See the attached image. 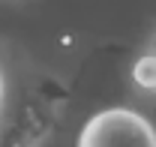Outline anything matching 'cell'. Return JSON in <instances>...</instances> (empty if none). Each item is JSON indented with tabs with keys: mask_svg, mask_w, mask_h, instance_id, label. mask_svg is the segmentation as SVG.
Masks as SVG:
<instances>
[{
	"mask_svg": "<svg viewBox=\"0 0 156 147\" xmlns=\"http://www.w3.org/2000/svg\"><path fill=\"white\" fill-rule=\"evenodd\" d=\"M75 147H156V126L135 108H102L81 126Z\"/></svg>",
	"mask_w": 156,
	"mask_h": 147,
	"instance_id": "1",
	"label": "cell"
},
{
	"mask_svg": "<svg viewBox=\"0 0 156 147\" xmlns=\"http://www.w3.org/2000/svg\"><path fill=\"white\" fill-rule=\"evenodd\" d=\"M147 48H150V51H156V30H153V36H150V42H147Z\"/></svg>",
	"mask_w": 156,
	"mask_h": 147,
	"instance_id": "5",
	"label": "cell"
},
{
	"mask_svg": "<svg viewBox=\"0 0 156 147\" xmlns=\"http://www.w3.org/2000/svg\"><path fill=\"white\" fill-rule=\"evenodd\" d=\"M6 102H9V81H6L3 63H0V132H3V120H6Z\"/></svg>",
	"mask_w": 156,
	"mask_h": 147,
	"instance_id": "4",
	"label": "cell"
},
{
	"mask_svg": "<svg viewBox=\"0 0 156 147\" xmlns=\"http://www.w3.org/2000/svg\"><path fill=\"white\" fill-rule=\"evenodd\" d=\"M51 126H54V114L48 111L45 96L30 99L18 120L6 132H0V147H39L45 141V135L51 132Z\"/></svg>",
	"mask_w": 156,
	"mask_h": 147,
	"instance_id": "2",
	"label": "cell"
},
{
	"mask_svg": "<svg viewBox=\"0 0 156 147\" xmlns=\"http://www.w3.org/2000/svg\"><path fill=\"white\" fill-rule=\"evenodd\" d=\"M129 78L141 93H156V51L144 48L135 57V63L129 69Z\"/></svg>",
	"mask_w": 156,
	"mask_h": 147,
	"instance_id": "3",
	"label": "cell"
}]
</instances>
